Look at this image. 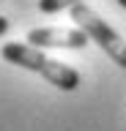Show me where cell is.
I'll return each mask as SVG.
<instances>
[{
    "mask_svg": "<svg viewBox=\"0 0 126 131\" xmlns=\"http://www.w3.org/2000/svg\"><path fill=\"white\" fill-rule=\"evenodd\" d=\"M6 33H8V19L0 16V36H6Z\"/></svg>",
    "mask_w": 126,
    "mask_h": 131,
    "instance_id": "5",
    "label": "cell"
},
{
    "mask_svg": "<svg viewBox=\"0 0 126 131\" xmlns=\"http://www.w3.org/2000/svg\"><path fill=\"white\" fill-rule=\"evenodd\" d=\"M69 11H71V22H77V27L85 30L88 38H91L93 44H99L101 52H107V55L115 60V66H121V68L126 71V41L121 38L91 6L80 3V6L69 8Z\"/></svg>",
    "mask_w": 126,
    "mask_h": 131,
    "instance_id": "2",
    "label": "cell"
},
{
    "mask_svg": "<svg viewBox=\"0 0 126 131\" xmlns=\"http://www.w3.org/2000/svg\"><path fill=\"white\" fill-rule=\"evenodd\" d=\"M118 3H121V6H123V8H126V0H118Z\"/></svg>",
    "mask_w": 126,
    "mask_h": 131,
    "instance_id": "6",
    "label": "cell"
},
{
    "mask_svg": "<svg viewBox=\"0 0 126 131\" xmlns=\"http://www.w3.org/2000/svg\"><path fill=\"white\" fill-rule=\"evenodd\" d=\"M88 33L80 27H36L27 33V44L38 49H82Z\"/></svg>",
    "mask_w": 126,
    "mask_h": 131,
    "instance_id": "3",
    "label": "cell"
},
{
    "mask_svg": "<svg viewBox=\"0 0 126 131\" xmlns=\"http://www.w3.org/2000/svg\"><path fill=\"white\" fill-rule=\"evenodd\" d=\"M0 55H3V60H8V63H14V66H22L27 71L38 74V77H44L47 82H52L58 90H66V93L77 90L80 82H82L80 74H77L71 66L60 63V60H52V57H47L38 47H30V44H22V41L3 44Z\"/></svg>",
    "mask_w": 126,
    "mask_h": 131,
    "instance_id": "1",
    "label": "cell"
},
{
    "mask_svg": "<svg viewBox=\"0 0 126 131\" xmlns=\"http://www.w3.org/2000/svg\"><path fill=\"white\" fill-rule=\"evenodd\" d=\"M82 0H38V11L44 14H58V11H66V8L80 6Z\"/></svg>",
    "mask_w": 126,
    "mask_h": 131,
    "instance_id": "4",
    "label": "cell"
}]
</instances>
